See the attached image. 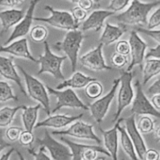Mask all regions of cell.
Masks as SVG:
<instances>
[{
  "label": "cell",
  "mask_w": 160,
  "mask_h": 160,
  "mask_svg": "<svg viewBox=\"0 0 160 160\" xmlns=\"http://www.w3.org/2000/svg\"><path fill=\"white\" fill-rule=\"evenodd\" d=\"M18 68L21 70L24 77L28 96L42 105L48 116L51 115L50 98H49V93L47 90V87L44 86L42 82H40L38 78L28 73L21 66L18 65Z\"/></svg>",
  "instance_id": "277c9868"
},
{
  "label": "cell",
  "mask_w": 160,
  "mask_h": 160,
  "mask_svg": "<svg viewBox=\"0 0 160 160\" xmlns=\"http://www.w3.org/2000/svg\"><path fill=\"white\" fill-rule=\"evenodd\" d=\"M24 0H0V7H8L13 9L22 3Z\"/></svg>",
  "instance_id": "7bdbcfd3"
},
{
  "label": "cell",
  "mask_w": 160,
  "mask_h": 160,
  "mask_svg": "<svg viewBox=\"0 0 160 160\" xmlns=\"http://www.w3.org/2000/svg\"><path fill=\"white\" fill-rule=\"evenodd\" d=\"M145 59H160V44L148 50L145 53Z\"/></svg>",
  "instance_id": "60d3db41"
},
{
  "label": "cell",
  "mask_w": 160,
  "mask_h": 160,
  "mask_svg": "<svg viewBox=\"0 0 160 160\" xmlns=\"http://www.w3.org/2000/svg\"><path fill=\"white\" fill-rule=\"evenodd\" d=\"M71 13L72 15V18H74L75 22L77 24H79L81 22H83L87 18V11L82 10L79 7H75L71 10Z\"/></svg>",
  "instance_id": "8d00e7d4"
},
{
  "label": "cell",
  "mask_w": 160,
  "mask_h": 160,
  "mask_svg": "<svg viewBox=\"0 0 160 160\" xmlns=\"http://www.w3.org/2000/svg\"><path fill=\"white\" fill-rule=\"evenodd\" d=\"M118 133H120V141H121V145H122V149L124 152L129 156V158H131L132 160H140L138 158V155L135 151L134 146H133V142L129 136L128 133L127 132L126 128L122 127H118Z\"/></svg>",
  "instance_id": "d4e9b609"
},
{
  "label": "cell",
  "mask_w": 160,
  "mask_h": 160,
  "mask_svg": "<svg viewBox=\"0 0 160 160\" xmlns=\"http://www.w3.org/2000/svg\"><path fill=\"white\" fill-rule=\"evenodd\" d=\"M35 136H34L32 132L28 131V130H24L21 133L18 141H19V143L21 145L24 146V147H31V145L35 141Z\"/></svg>",
  "instance_id": "e575fe53"
},
{
  "label": "cell",
  "mask_w": 160,
  "mask_h": 160,
  "mask_svg": "<svg viewBox=\"0 0 160 160\" xmlns=\"http://www.w3.org/2000/svg\"><path fill=\"white\" fill-rule=\"evenodd\" d=\"M132 0H112L108 6V10L117 13L124 10Z\"/></svg>",
  "instance_id": "836d02e7"
},
{
  "label": "cell",
  "mask_w": 160,
  "mask_h": 160,
  "mask_svg": "<svg viewBox=\"0 0 160 160\" xmlns=\"http://www.w3.org/2000/svg\"><path fill=\"white\" fill-rule=\"evenodd\" d=\"M122 160H125V159H122Z\"/></svg>",
  "instance_id": "9f6ffc18"
},
{
  "label": "cell",
  "mask_w": 160,
  "mask_h": 160,
  "mask_svg": "<svg viewBox=\"0 0 160 160\" xmlns=\"http://www.w3.org/2000/svg\"><path fill=\"white\" fill-rule=\"evenodd\" d=\"M41 104H37L34 107H26L23 110L22 122L25 130L32 132L33 129L36 125V121L38 118V111L41 108Z\"/></svg>",
  "instance_id": "cb8c5ba5"
},
{
  "label": "cell",
  "mask_w": 160,
  "mask_h": 160,
  "mask_svg": "<svg viewBox=\"0 0 160 160\" xmlns=\"http://www.w3.org/2000/svg\"><path fill=\"white\" fill-rule=\"evenodd\" d=\"M115 53L128 56L130 53V46L127 40H119L115 45Z\"/></svg>",
  "instance_id": "74e56055"
},
{
  "label": "cell",
  "mask_w": 160,
  "mask_h": 160,
  "mask_svg": "<svg viewBox=\"0 0 160 160\" xmlns=\"http://www.w3.org/2000/svg\"><path fill=\"white\" fill-rule=\"evenodd\" d=\"M104 91L103 85L100 82L94 80L88 83L86 87L85 93L90 99H98Z\"/></svg>",
  "instance_id": "f1b7e54d"
},
{
  "label": "cell",
  "mask_w": 160,
  "mask_h": 160,
  "mask_svg": "<svg viewBox=\"0 0 160 160\" xmlns=\"http://www.w3.org/2000/svg\"><path fill=\"white\" fill-rule=\"evenodd\" d=\"M24 10L14 8L0 12V22L2 31L7 32L10 28L16 26L24 18Z\"/></svg>",
  "instance_id": "7402d4cb"
},
{
  "label": "cell",
  "mask_w": 160,
  "mask_h": 160,
  "mask_svg": "<svg viewBox=\"0 0 160 160\" xmlns=\"http://www.w3.org/2000/svg\"><path fill=\"white\" fill-rule=\"evenodd\" d=\"M69 1H70V2H72V3L78 4V1H79V0H69Z\"/></svg>",
  "instance_id": "f5cc1de1"
},
{
  "label": "cell",
  "mask_w": 160,
  "mask_h": 160,
  "mask_svg": "<svg viewBox=\"0 0 160 160\" xmlns=\"http://www.w3.org/2000/svg\"><path fill=\"white\" fill-rule=\"evenodd\" d=\"M15 151L14 148H11L10 149H9L6 153H4L2 156L0 157V160H9L10 159V156L13 154V152Z\"/></svg>",
  "instance_id": "c3c4849f"
},
{
  "label": "cell",
  "mask_w": 160,
  "mask_h": 160,
  "mask_svg": "<svg viewBox=\"0 0 160 160\" xmlns=\"http://www.w3.org/2000/svg\"><path fill=\"white\" fill-rule=\"evenodd\" d=\"M49 94L53 95L57 98V104L51 113H55L61 110L62 108H82L84 110H89L88 106L86 105L78 98L75 92L71 88H66L64 90H54L50 87L46 86Z\"/></svg>",
  "instance_id": "52a82bcc"
},
{
  "label": "cell",
  "mask_w": 160,
  "mask_h": 160,
  "mask_svg": "<svg viewBox=\"0 0 160 160\" xmlns=\"http://www.w3.org/2000/svg\"><path fill=\"white\" fill-rule=\"evenodd\" d=\"M39 1L40 0H32L31 1L30 5H29L27 12L25 13L24 18L15 26L10 36L6 41L5 46L8 45V44H10V42H12L14 40L21 38H24L30 32L32 21H34V12H35V7H36L37 4L38 3Z\"/></svg>",
  "instance_id": "4fadbf2b"
},
{
  "label": "cell",
  "mask_w": 160,
  "mask_h": 160,
  "mask_svg": "<svg viewBox=\"0 0 160 160\" xmlns=\"http://www.w3.org/2000/svg\"><path fill=\"white\" fill-rule=\"evenodd\" d=\"M0 53H9L16 58H24L37 63V60L30 53L28 39L24 37L14 40L7 46H0Z\"/></svg>",
  "instance_id": "2e32d148"
},
{
  "label": "cell",
  "mask_w": 160,
  "mask_h": 160,
  "mask_svg": "<svg viewBox=\"0 0 160 160\" xmlns=\"http://www.w3.org/2000/svg\"><path fill=\"white\" fill-rule=\"evenodd\" d=\"M148 93L153 95L160 93V77L151 85V87H149L148 89Z\"/></svg>",
  "instance_id": "f6af8a7d"
},
{
  "label": "cell",
  "mask_w": 160,
  "mask_h": 160,
  "mask_svg": "<svg viewBox=\"0 0 160 160\" xmlns=\"http://www.w3.org/2000/svg\"><path fill=\"white\" fill-rule=\"evenodd\" d=\"M126 31L127 30L125 28L112 25L109 23H106L104 32L99 39L100 44H102L103 47L111 45L113 42L118 41L121 38V36L125 33Z\"/></svg>",
  "instance_id": "603a6c76"
},
{
  "label": "cell",
  "mask_w": 160,
  "mask_h": 160,
  "mask_svg": "<svg viewBox=\"0 0 160 160\" xmlns=\"http://www.w3.org/2000/svg\"><path fill=\"white\" fill-rule=\"evenodd\" d=\"M133 73L125 72L119 77V90L117 97V110L112 122H115L119 118L124 109L128 107L134 98V91L132 86Z\"/></svg>",
  "instance_id": "5b68a950"
},
{
  "label": "cell",
  "mask_w": 160,
  "mask_h": 160,
  "mask_svg": "<svg viewBox=\"0 0 160 160\" xmlns=\"http://www.w3.org/2000/svg\"><path fill=\"white\" fill-rule=\"evenodd\" d=\"M10 146H11V144L7 143V141L4 140L2 133L0 132V152H2V151H3L4 149L10 147Z\"/></svg>",
  "instance_id": "7dc6e473"
},
{
  "label": "cell",
  "mask_w": 160,
  "mask_h": 160,
  "mask_svg": "<svg viewBox=\"0 0 160 160\" xmlns=\"http://www.w3.org/2000/svg\"><path fill=\"white\" fill-rule=\"evenodd\" d=\"M37 143L50 152L53 160H72V154L67 144H64L55 140L48 130H45L42 138H37Z\"/></svg>",
  "instance_id": "30bf717a"
},
{
  "label": "cell",
  "mask_w": 160,
  "mask_h": 160,
  "mask_svg": "<svg viewBox=\"0 0 160 160\" xmlns=\"http://www.w3.org/2000/svg\"><path fill=\"white\" fill-rule=\"evenodd\" d=\"M83 40L82 32L79 29L68 31L62 41L57 42L53 47L60 51L64 52L72 66V72H75L78 62V52Z\"/></svg>",
  "instance_id": "7a4b0ae2"
},
{
  "label": "cell",
  "mask_w": 160,
  "mask_h": 160,
  "mask_svg": "<svg viewBox=\"0 0 160 160\" xmlns=\"http://www.w3.org/2000/svg\"><path fill=\"white\" fill-rule=\"evenodd\" d=\"M101 0H93V2H94V3H96V4H98V3H100V2H101Z\"/></svg>",
  "instance_id": "db71d44e"
},
{
  "label": "cell",
  "mask_w": 160,
  "mask_h": 160,
  "mask_svg": "<svg viewBox=\"0 0 160 160\" xmlns=\"http://www.w3.org/2000/svg\"><path fill=\"white\" fill-rule=\"evenodd\" d=\"M111 62L114 67L122 68L128 63V58H127V56L115 53L111 58Z\"/></svg>",
  "instance_id": "d590c367"
},
{
  "label": "cell",
  "mask_w": 160,
  "mask_h": 160,
  "mask_svg": "<svg viewBox=\"0 0 160 160\" xmlns=\"http://www.w3.org/2000/svg\"><path fill=\"white\" fill-rule=\"evenodd\" d=\"M82 116H83L82 113L78 115H73V116H69L67 115H49L48 118L44 119L43 121L37 122L35 128L48 127V128L61 129L66 126H68L69 124L73 123L75 121L78 120Z\"/></svg>",
  "instance_id": "ffe728a7"
},
{
  "label": "cell",
  "mask_w": 160,
  "mask_h": 160,
  "mask_svg": "<svg viewBox=\"0 0 160 160\" xmlns=\"http://www.w3.org/2000/svg\"><path fill=\"white\" fill-rule=\"evenodd\" d=\"M119 83V78H115L110 91L105 96L102 97L101 98L97 100L96 101L88 105L89 110H90L92 117L94 118V120L98 123H100L105 117L109 107H110L111 103L115 98Z\"/></svg>",
  "instance_id": "8fae6325"
},
{
  "label": "cell",
  "mask_w": 160,
  "mask_h": 160,
  "mask_svg": "<svg viewBox=\"0 0 160 160\" xmlns=\"http://www.w3.org/2000/svg\"><path fill=\"white\" fill-rule=\"evenodd\" d=\"M97 80L93 77L87 76L83 73L79 72H74L72 76L68 79H65L58 84L56 87V90H61L63 89L71 88V89H82L87 87L88 83L92 81Z\"/></svg>",
  "instance_id": "44dd1931"
},
{
  "label": "cell",
  "mask_w": 160,
  "mask_h": 160,
  "mask_svg": "<svg viewBox=\"0 0 160 160\" xmlns=\"http://www.w3.org/2000/svg\"><path fill=\"white\" fill-rule=\"evenodd\" d=\"M48 36V30L42 25L34 26L30 30V38L35 42H44Z\"/></svg>",
  "instance_id": "f546056e"
},
{
  "label": "cell",
  "mask_w": 160,
  "mask_h": 160,
  "mask_svg": "<svg viewBox=\"0 0 160 160\" xmlns=\"http://www.w3.org/2000/svg\"><path fill=\"white\" fill-rule=\"evenodd\" d=\"M25 105H19L18 107H6L0 108V127H8L13 121L15 115L20 110H24Z\"/></svg>",
  "instance_id": "4316f807"
},
{
  "label": "cell",
  "mask_w": 160,
  "mask_h": 160,
  "mask_svg": "<svg viewBox=\"0 0 160 160\" xmlns=\"http://www.w3.org/2000/svg\"><path fill=\"white\" fill-rule=\"evenodd\" d=\"M94 160H105V157L100 156V157H98V158H97L96 159H94Z\"/></svg>",
  "instance_id": "816d5d0a"
},
{
  "label": "cell",
  "mask_w": 160,
  "mask_h": 160,
  "mask_svg": "<svg viewBox=\"0 0 160 160\" xmlns=\"http://www.w3.org/2000/svg\"><path fill=\"white\" fill-rule=\"evenodd\" d=\"M151 102L156 110L160 112V93L154 94L151 98Z\"/></svg>",
  "instance_id": "bcb514c9"
},
{
  "label": "cell",
  "mask_w": 160,
  "mask_h": 160,
  "mask_svg": "<svg viewBox=\"0 0 160 160\" xmlns=\"http://www.w3.org/2000/svg\"><path fill=\"white\" fill-rule=\"evenodd\" d=\"M160 26V7L157 8L148 19L147 29L154 30Z\"/></svg>",
  "instance_id": "1f68e13d"
},
{
  "label": "cell",
  "mask_w": 160,
  "mask_h": 160,
  "mask_svg": "<svg viewBox=\"0 0 160 160\" xmlns=\"http://www.w3.org/2000/svg\"><path fill=\"white\" fill-rule=\"evenodd\" d=\"M134 87L136 88V94L132 102L130 110L132 115H152L155 118H160V112L154 108L152 102L146 97L139 80L137 79L135 81Z\"/></svg>",
  "instance_id": "ba28073f"
},
{
  "label": "cell",
  "mask_w": 160,
  "mask_h": 160,
  "mask_svg": "<svg viewBox=\"0 0 160 160\" xmlns=\"http://www.w3.org/2000/svg\"><path fill=\"white\" fill-rule=\"evenodd\" d=\"M160 5V1L143 2L140 0H132L130 7L122 13L115 16V19L123 26L147 25L148 16L152 10Z\"/></svg>",
  "instance_id": "6da1fadb"
},
{
  "label": "cell",
  "mask_w": 160,
  "mask_h": 160,
  "mask_svg": "<svg viewBox=\"0 0 160 160\" xmlns=\"http://www.w3.org/2000/svg\"><path fill=\"white\" fill-rule=\"evenodd\" d=\"M102 49L103 45L99 43V45L93 50L80 57V64L82 67H85L92 71H96V72L112 70V68H110L105 64Z\"/></svg>",
  "instance_id": "5bb4252c"
},
{
  "label": "cell",
  "mask_w": 160,
  "mask_h": 160,
  "mask_svg": "<svg viewBox=\"0 0 160 160\" xmlns=\"http://www.w3.org/2000/svg\"><path fill=\"white\" fill-rule=\"evenodd\" d=\"M129 43L130 46L131 62L127 68V72H131L133 67L139 65L143 68V62L145 59V51L148 45L144 40L138 35L137 31H131Z\"/></svg>",
  "instance_id": "7c38bea8"
},
{
  "label": "cell",
  "mask_w": 160,
  "mask_h": 160,
  "mask_svg": "<svg viewBox=\"0 0 160 160\" xmlns=\"http://www.w3.org/2000/svg\"><path fill=\"white\" fill-rule=\"evenodd\" d=\"M155 138L156 141H160V125L155 129Z\"/></svg>",
  "instance_id": "681fc988"
},
{
  "label": "cell",
  "mask_w": 160,
  "mask_h": 160,
  "mask_svg": "<svg viewBox=\"0 0 160 160\" xmlns=\"http://www.w3.org/2000/svg\"><path fill=\"white\" fill-rule=\"evenodd\" d=\"M93 4H94L93 0H79L78 2V7L86 11H89L93 8Z\"/></svg>",
  "instance_id": "ee69618b"
},
{
  "label": "cell",
  "mask_w": 160,
  "mask_h": 160,
  "mask_svg": "<svg viewBox=\"0 0 160 160\" xmlns=\"http://www.w3.org/2000/svg\"><path fill=\"white\" fill-rule=\"evenodd\" d=\"M137 32H141V33L145 34L148 36H149L150 38H152V39H154L155 42H158V44H160V29L158 30H148L147 28H137Z\"/></svg>",
  "instance_id": "ab89813d"
},
{
  "label": "cell",
  "mask_w": 160,
  "mask_h": 160,
  "mask_svg": "<svg viewBox=\"0 0 160 160\" xmlns=\"http://www.w3.org/2000/svg\"><path fill=\"white\" fill-rule=\"evenodd\" d=\"M16 152H17V154H18V158H19V160H25L24 157L23 156V155L21 153V152H19V151H16Z\"/></svg>",
  "instance_id": "f907efd6"
},
{
  "label": "cell",
  "mask_w": 160,
  "mask_h": 160,
  "mask_svg": "<svg viewBox=\"0 0 160 160\" xmlns=\"http://www.w3.org/2000/svg\"><path fill=\"white\" fill-rule=\"evenodd\" d=\"M124 118H118L115 122V126L108 130H104L100 128L104 138V144L106 150L111 155L112 160H118V127L120 126Z\"/></svg>",
  "instance_id": "ac0fdd59"
},
{
  "label": "cell",
  "mask_w": 160,
  "mask_h": 160,
  "mask_svg": "<svg viewBox=\"0 0 160 160\" xmlns=\"http://www.w3.org/2000/svg\"><path fill=\"white\" fill-rule=\"evenodd\" d=\"M28 152L34 157L35 160H51V158L46 154V149L42 146H40L39 150L37 152H35V149L32 148L28 149Z\"/></svg>",
  "instance_id": "f35d334b"
},
{
  "label": "cell",
  "mask_w": 160,
  "mask_h": 160,
  "mask_svg": "<svg viewBox=\"0 0 160 160\" xmlns=\"http://www.w3.org/2000/svg\"><path fill=\"white\" fill-rule=\"evenodd\" d=\"M46 10L50 13V17L49 18H34V21H41L47 23L55 28L61 30L72 31L77 30L79 28L80 24H77L72 18V13L65 10H55L49 5H46L44 7Z\"/></svg>",
  "instance_id": "8992f818"
},
{
  "label": "cell",
  "mask_w": 160,
  "mask_h": 160,
  "mask_svg": "<svg viewBox=\"0 0 160 160\" xmlns=\"http://www.w3.org/2000/svg\"><path fill=\"white\" fill-rule=\"evenodd\" d=\"M24 129L18 127H10L6 130V137L10 142H15L19 140Z\"/></svg>",
  "instance_id": "d6a6232c"
},
{
  "label": "cell",
  "mask_w": 160,
  "mask_h": 160,
  "mask_svg": "<svg viewBox=\"0 0 160 160\" xmlns=\"http://www.w3.org/2000/svg\"><path fill=\"white\" fill-rule=\"evenodd\" d=\"M159 160H160V159H159Z\"/></svg>",
  "instance_id": "6f0895ef"
},
{
  "label": "cell",
  "mask_w": 160,
  "mask_h": 160,
  "mask_svg": "<svg viewBox=\"0 0 160 160\" xmlns=\"http://www.w3.org/2000/svg\"><path fill=\"white\" fill-rule=\"evenodd\" d=\"M9 101H18V98L13 93V89L6 81H0V102Z\"/></svg>",
  "instance_id": "83f0119b"
},
{
  "label": "cell",
  "mask_w": 160,
  "mask_h": 160,
  "mask_svg": "<svg viewBox=\"0 0 160 160\" xmlns=\"http://www.w3.org/2000/svg\"><path fill=\"white\" fill-rule=\"evenodd\" d=\"M160 154L155 149H147L144 153L143 160H159Z\"/></svg>",
  "instance_id": "b9f144b4"
},
{
  "label": "cell",
  "mask_w": 160,
  "mask_h": 160,
  "mask_svg": "<svg viewBox=\"0 0 160 160\" xmlns=\"http://www.w3.org/2000/svg\"><path fill=\"white\" fill-rule=\"evenodd\" d=\"M67 56H58L51 51L48 42H44V53L37 60L36 64H40L39 71L37 75L49 73L56 79L64 81L65 80L61 71L63 62L67 59Z\"/></svg>",
  "instance_id": "3957f363"
},
{
  "label": "cell",
  "mask_w": 160,
  "mask_h": 160,
  "mask_svg": "<svg viewBox=\"0 0 160 160\" xmlns=\"http://www.w3.org/2000/svg\"><path fill=\"white\" fill-rule=\"evenodd\" d=\"M52 134L73 137V138H79V139L91 140L99 144L101 143L99 137L97 136V134L93 131V126L92 124L86 123L79 119L75 121L69 128L64 130L52 131Z\"/></svg>",
  "instance_id": "9c48e42d"
},
{
  "label": "cell",
  "mask_w": 160,
  "mask_h": 160,
  "mask_svg": "<svg viewBox=\"0 0 160 160\" xmlns=\"http://www.w3.org/2000/svg\"><path fill=\"white\" fill-rule=\"evenodd\" d=\"M115 12L107 10H97L90 13L81 25V31L93 30L96 32H99L104 26V22L108 18L115 15Z\"/></svg>",
  "instance_id": "d6986e66"
},
{
  "label": "cell",
  "mask_w": 160,
  "mask_h": 160,
  "mask_svg": "<svg viewBox=\"0 0 160 160\" xmlns=\"http://www.w3.org/2000/svg\"><path fill=\"white\" fill-rule=\"evenodd\" d=\"M143 84L145 85L152 78L160 74V59H147L142 68Z\"/></svg>",
  "instance_id": "484cf974"
},
{
  "label": "cell",
  "mask_w": 160,
  "mask_h": 160,
  "mask_svg": "<svg viewBox=\"0 0 160 160\" xmlns=\"http://www.w3.org/2000/svg\"><path fill=\"white\" fill-rule=\"evenodd\" d=\"M158 1H160V0H158Z\"/></svg>",
  "instance_id": "11a10c76"
},
{
  "label": "cell",
  "mask_w": 160,
  "mask_h": 160,
  "mask_svg": "<svg viewBox=\"0 0 160 160\" xmlns=\"http://www.w3.org/2000/svg\"><path fill=\"white\" fill-rule=\"evenodd\" d=\"M138 130L141 134H147L152 133L155 129V122L148 115H143L138 120L137 124Z\"/></svg>",
  "instance_id": "4dcf8cb0"
},
{
  "label": "cell",
  "mask_w": 160,
  "mask_h": 160,
  "mask_svg": "<svg viewBox=\"0 0 160 160\" xmlns=\"http://www.w3.org/2000/svg\"><path fill=\"white\" fill-rule=\"evenodd\" d=\"M0 75L6 79L14 82L19 87L21 93L25 97H28V93L24 90L21 77L17 72L13 58L0 55Z\"/></svg>",
  "instance_id": "e0dca14e"
},
{
  "label": "cell",
  "mask_w": 160,
  "mask_h": 160,
  "mask_svg": "<svg viewBox=\"0 0 160 160\" xmlns=\"http://www.w3.org/2000/svg\"><path fill=\"white\" fill-rule=\"evenodd\" d=\"M124 121H125L126 130L133 142L137 155L140 160H143L144 153L147 151V147H146L142 135L137 127L135 115H130L128 118H125Z\"/></svg>",
  "instance_id": "9a60e30c"
}]
</instances>
